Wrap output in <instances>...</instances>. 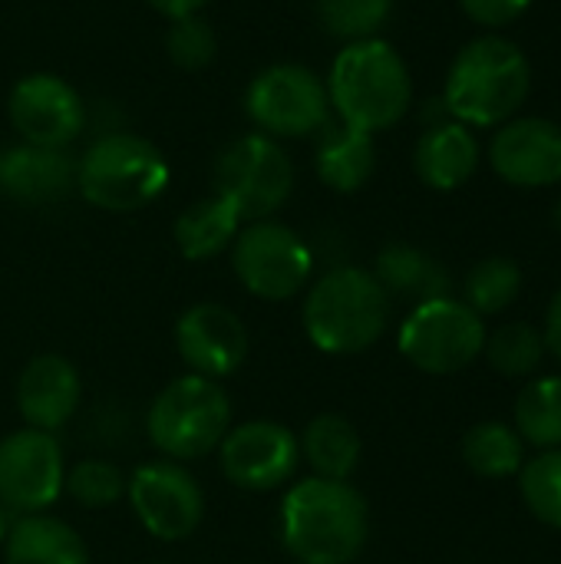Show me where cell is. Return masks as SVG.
Wrapping results in <instances>:
<instances>
[{
    "mask_svg": "<svg viewBox=\"0 0 561 564\" xmlns=\"http://www.w3.org/2000/svg\"><path fill=\"white\" fill-rule=\"evenodd\" d=\"M278 535L298 564H354L370 539V506L350 482L308 476L288 486Z\"/></svg>",
    "mask_w": 561,
    "mask_h": 564,
    "instance_id": "6da1fadb",
    "label": "cell"
},
{
    "mask_svg": "<svg viewBox=\"0 0 561 564\" xmlns=\"http://www.w3.org/2000/svg\"><path fill=\"white\" fill-rule=\"evenodd\" d=\"M327 96L337 122L360 132L393 129L413 102V79L407 59L387 40L347 43L327 73Z\"/></svg>",
    "mask_w": 561,
    "mask_h": 564,
    "instance_id": "7a4b0ae2",
    "label": "cell"
},
{
    "mask_svg": "<svg viewBox=\"0 0 561 564\" xmlns=\"http://www.w3.org/2000/svg\"><path fill=\"white\" fill-rule=\"evenodd\" d=\"M301 324L308 340L331 357L370 350L390 324V294L374 271L341 264L321 274L304 297Z\"/></svg>",
    "mask_w": 561,
    "mask_h": 564,
    "instance_id": "3957f363",
    "label": "cell"
},
{
    "mask_svg": "<svg viewBox=\"0 0 561 564\" xmlns=\"http://www.w3.org/2000/svg\"><path fill=\"white\" fill-rule=\"evenodd\" d=\"M532 89V66L519 43L506 36L470 40L446 76L443 102L463 126H503L516 119Z\"/></svg>",
    "mask_w": 561,
    "mask_h": 564,
    "instance_id": "277c9868",
    "label": "cell"
},
{
    "mask_svg": "<svg viewBox=\"0 0 561 564\" xmlns=\"http://www.w3.org/2000/svg\"><path fill=\"white\" fill-rule=\"evenodd\" d=\"M231 426V397L218 380L198 373H185L165 383L145 413L149 443L162 459L185 466L218 453Z\"/></svg>",
    "mask_w": 561,
    "mask_h": 564,
    "instance_id": "5b68a950",
    "label": "cell"
},
{
    "mask_svg": "<svg viewBox=\"0 0 561 564\" xmlns=\"http://www.w3.org/2000/svg\"><path fill=\"white\" fill-rule=\"evenodd\" d=\"M169 188V162L136 132H109L76 159V192L99 212L129 215Z\"/></svg>",
    "mask_w": 561,
    "mask_h": 564,
    "instance_id": "8992f818",
    "label": "cell"
},
{
    "mask_svg": "<svg viewBox=\"0 0 561 564\" xmlns=\"http://www.w3.org/2000/svg\"><path fill=\"white\" fill-rule=\"evenodd\" d=\"M228 251L238 284L258 301L284 304L311 284L314 251L284 221L261 218L241 225Z\"/></svg>",
    "mask_w": 561,
    "mask_h": 564,
    "instance_id": "52a82bcc",
    "label": "cell"
},
{
    "mask_svg": "<svg viewBox=\"0 0 561 564\" xmlns=\"http://www.w3.org/2000/svg\"><path fill=\"white\" fill-rule=\"evenodd\" d=\"M397 347L417 370L450 377L483 357L486 324L466 301H456L453 294L433 297L407 314Z\"/></svg>",
    "mask_w": 561,
    "mask_h": 564,
    "instance_id": "ba28073f",
    "label": "cell"
},
{
    "mask_svg": "<svg viewBox=\"0 0 561 564\" xmlns=\"http://www.w3.org/2000/svg\"><path fill=\"white\" fill-rule=\"evenodd\" d=\"M215 192L238 208L241 221L271 218L294 192V162L278 139L248 132L215 159Z\"/></svg>",
    "mask_w": 561,
    "mask_h": 564,
    "instance_id": "9c48e42d",
    "label": "cell"
},
{
    "mask_svg": "<svg viewBox=\"0 0 561 564\" xmlns=\"http://www.w3.org/2000/svg\"><path fill=\"white\" fill-rule=\"evenodd\" d=\"M248 119L271 139H304L331 126L327 83L301 63H274L261 69L245 93Z\"/></svg>",
    "mask_w": 561,
    "mask_h": 564,
    "instance_id": "30bf717a",
    "label": "cell"
},
{
    "mask_svg": "<svg viewBox=\"0 0 561 564\" xmlns=\"http://www.w3.org/2000/svg\"><path fill=\"white\" fill-rule=\"evenodd\" d=\"M126 499L139 525L159 542H185L205 519V492L185 463L149 459L126 476Z\"/></svg>",
    "mask_w": 561,
    "mask_h": 564,
    "instance_id": "8fae6325",
    "label": "cell"
},
{
    "mask_svg": "<svg viewBox=\"0 0 561 564\" xmlns=\"http://www.w3.org/2000/svg\"><path fill=\"white\" fill-rule=\"evenodd\" d=\"M222 476L241 492H274L294 482L301 469L298 433L278 420L235 423L218 446Z\"/></svg>",
    "mask_w": 561,
    "mask_h": 564,
    "instance_id": "7c38bea8",
    "label": "cell"
},
{
    "mask_svg": "<svg viewBox=\"0 0 561 564\" xmlns=\"http://www.w3.org/2000/svg\"><path fill=\"white\" fill-rule=\"evenodd\" d=\"M66 482L63 446L53 433L20 426L0 440V506L10 516H36L56 506Z\"/></svg>",
    "mask_w": 561,
    "mask_h": 564,
    "instance_id": "4fadbf2b",
    "label": "cell"
},
{
    "mask_svg": "<svg viewBox=\"0 0 561 564\" xmlns=\"http://www.w3.org/2000/svg\"><path fill=\"white\" fill-rule=\"evenodd\" d=\"M7 116L20 142L43 149H69L86 126L83 96L53 73H30L13 83Z\"/></svg>",
    "mask_w": 561,
    "mask_h": 564,
    "instance_id": "5bb4252c",
    "label": "cell"
},
{
    "mask_svg": "<svg viewBox=\"0 0 561 564\" xmlns=\"http://www.w3.org/2000/svg\"><path fill=\"white\" fill-rule=\"evenodd\" d=\"M175 350L188 373L222 383L248 360V327L231 307L218 301H198L175 321Z\"/></svg>",
    "mask_w": 561,
    "mask_h": 564,
    "instance_id": "9a60e30c",
    "label": "cell"
},
{
    "mask_svg": "<svg viewBox=\"0 0 561 564\" xmlns=\"http://www.w3.org/2000/svg\"><path fill=\"white\" fill-rule=\"evenodd\" d=\"M493 172L516 188H549L561 182V126L519 116L496 129L489 142Z\"/></svg>",
    "mask_w": 561,
    "mask_h": 564,
    "instance_id": "2e32d148",
    "label": "cell"
},
{
    "mask_svg": "<svg viewBox=\"0 0 561 564\" xmlns=\"http://www.w3.org/2000/svg\"><path fill=\"white\" fill-rule=\"evenodd\" d=\"M83 403V377L63 354H36L17 377V413L23 426L60 433Z\"/></svg>",
    "mask_w": 561,
    "mask_h": 564,
    "instance_id": "e0dca14e",
    "label": "cell"
},
{
    "mask_svg": "<svg viewBox=\"0 0 561 564\" xmlns=\"http://www.w3.org/2000/svg\"><path fill=\"white\" fill-rule=\"evenodd\" d=\"M76 188V159L66 149L7 145L0 152V195L20 205H53Z\"/></svg>",
    "mask_w": 561,
    "mask_h": 564,
    "instance_id": "ac0fdd59",
    "label": "cell"
},
{
    "mask_svg": "<svg viewBox=\"0 0 561 564\" xmlns=\"http://www.w3.org/2000/svg\"><path fill=\"white\" fill-rule=\"evenodd\" d=\"M413 169L420 182L436 192H453L466 185L479 169V142L473 129L456 119L427 126L413 149Z\"/></svg>",
    "mask_w": 561,
    "mask_h": 564,
    "instance_id": "d6986e66",
    "label": "cell"
},
{
    "mask_svg": "<svg viewBox=\"0 0 561 564\" xmlns=\"http://www.w3.org/2000/svg\"><path fill=\"white\" fill-rule=\"evenodd\" d=\"M3 564H89L83 535L46 512L17 516L3 539Z\"/></svg>",
    "mask_w": 561,
    "mask_h": 564,
    "instance_id": "ffe728a7",
    "label": "cell"
},
{
    "mask_svg": "<svg viewBox=\"0 0 561 564\" xmlns=\"http://www.w3.org/2000/svg\"><path fill=\"white\" fill-rule=\"evenodd\" d=\"M314 169H317V178L331 192H341V195L360 192L377 169L374 135L331 119V126L321 132V142L314 152Z\"/></svg>",
    "mask_w": 561,
    "mask_h": 564,
    "instance_id": "44dd1931",
    "label": "cell"
},
{
    "mask_svg": "<svg viewBox=\"0 0 561 564\" xmlns=\"http://www.w3.org/2000/svg\"><path fill=\"white\" fill-rule=\"evenodd\" d=\"M298 446H301V463L311 469V476L334 479V482H350L364 456V440L357 426L341 413L314 416L298 433Z\"/></svg>",
    "mask_w": 561,
    "mask_h": 564,
    "instance_id": "7402d4cb",
    "label": "cell"
},
{
    "mask_svg": "<svg viewBox=\"0 0 561 564\" xmlns=\"http://www.w3.org/2000/svg\"><path fill=\"white\" fill-rule=\"evenodd\" d=\"M374 278L390 294V301L403 297V301H413V307L433 297H450V288H453L450 271L433 254L407 241H393L377 254Z\"/></svg>",
    "mask_w": 561,
    "mask_h": 564,
    "instance_id": "603a6c76",
    "label": "cell"
},
{
    "mask_svg": "<svg viewBox=\"0 0 561 564\" xmlns=\"http://www.w3.org/2000/svg\"><path fill=\"white\" fill-rule=\"evenodd\" d=\"M241 225L245 221H241L238 208L225 195L212 192V195L192 202L175 218L172 235H175V248L185 261H212L235 245Z\"/></svg>",
    "mask_w": 561,
    "mask_h": 564,
    "instance_id": "cb8c5ba5",
    "label": "cell"
},
{
    "mask_svg": "<svg viewBox=\"0 0 561 564\" xmlns=\"http://www.w3.org/2000/svg\"><path fill=\"white\" fill-rule=\"evenodd\" d=\"M463 463L483 479H509L526 463V443L516 426L486 420L463 436Z\"/></svg>",
    "mask_w": 561,
    "mask_h": 564,
    "instance_id": "d4e9b609",
    "label": "cell"
},
{
    "mask_svg": "<svg viewBox=\"0 0 561 564\" xmlns=\"http://www.w3.org/2000/svg\"><path fill=\"white\" fill-rule=\"evenodd\" d=\"M516 433L539 449H561V377H536L519 390Z\"/></svg>",
    "mask_w": 561,
    "mask_h": 564,
    "instance_id": "484cf974",
    "label": "cell"
},
{
    "mask_svg": "<svg viewBox=\"0 0 561 564\" xmlns=\"http://www.w3.org/2000/svg\"><path fill=\"white\" fill-rule=\"evenodd\" d=\"M489 367L503 377L522 380L532 377L542 367L546 357V337L539 327L526 324V321H513L503 324L499 330L486 334V347H483Z\"/></svg>",
    "mask_w": 561,
    "mask_h": 564,
    "instance_id": "4316f807",
    "label": "cell"
},
{
    "mask_svg": "<svg viewBox=\"0 0 561 564\" xmlns=\"http://www.w3.org/2000/svg\"><path fill=\"white\" fill-rule=\"evenodd\" d=\"M522 291V268L513 258H483L466 274V304L486 317L503 314Z\"/></svg>",
    "mask_w": 561,
    "mask_h": 564,
    "instance_id": "83f0119b",
    "label": "cell"
},
{
    "mask_svg": "<svg viewBox=\"0 0 561 564\" xmlns=\"http://www.w3.org/2000/svg\"><path fill=\"white\" fill-rule=\"evenodd\" d=\"M393 13V0H317L321 26L344 40H374Z\"/></svg>",
    "mask_w": 561,
    "mask_h": 564,
    "instance_id": "f1b7e54d",
    "label": "cell"
},
{
    "mask_svg": "<svg viewBox=\"0 0 561 564\" xmlns=\"http://www.w3.org/2000/svg\"><path fill=\"white\" fill-rule=\"evenodd\" d=\"M519 489L529 512L542 525L561 532V449H542L536 459L522 463Z\"/></svg>",
    "mask_w": 561,
    "mask_h": 564,
    "instance_id": "f546056e",
    "label": "cell"
},
{
    "mask_svg": "<svg viewBox=\"0 0 561 564\" xmlns=\"http://www.w3.org/2000/svg\"><path fill=\"white\" fill-rule=\"evenodd\" d=\"M63 492L83 509H109L126 499V476L109 459H79L66 469Z\"/></svg>",
    "mask_w": 561,
    "mask_h": 564,
    "instance_id": "4dcf8cb0",
    "label": "cell"
},
{
    "mask_svg": "<svg viewBox=\"0 0 561 564\" xmlns=\"http://www.w3.org/2000/svg\"><path fill=\"white\" fill-rule=\"evenodd\" d=\"M165 53L169 59L179 66V69H205L215 53H218V36L212 30V23L195 13V17H182V20H172L169 23V33H165Z\"/></svg>",
    "mask_w": 561,
    "mask_h": 564,
    "instance_id": "1f68e13d",
    "label": "cell"
},
{
    "mask_svg": "<svg viewBox=\"0 0 561 564\" xmlns=\"http://www.w3.org/2000/svg\"><path fill=\"white\" fill-rule=\"evenodd\" d=\"M460 7L473 23L499 30V26H509L513 20H519L532 7V0H460Z\"/></svg>",
    "mask_w": 561,
    "mask_h": 564,
    "instance_id": "d6a6232c",
    "label": "cell"
},
{
    "mask_svg": "<svg viewBox=\"0 0 561 564\" xmlns=\"http://www.w3.org/2000/svg\"><path fill=\"white\" fill-rule=\"evenodd\" d=\"M149 7H152L159 17H165V20L172 23V20L202 13V7H208V0H149Z\"/></svg>",
    "mask_w": 561,
    "mask_h": 564,
    "instance_id": "836d02e7",
    "label": "cell"
},
{
    "mask_svg": "<svg viewBox=\"0 0 561 564\" xmlns=\"http://www.w3.org/2000/svg\"><path fill=\"white\" fill-rule=\"evenodd\" d=\"M546 350L561 360V288L555 291V297H552V304H549V314H546Z\"/></svg>",
    "mask_w": 561,
    "mask_h": 564,
    "instance_id": "e575fe53",
    "label": "cell"
},
{
    "mask_svg": "<svg viewBox=\"0 0 561 564\" xmlns=\"http://www.w3.org/2000/svg\"><path fill=\"white\" fill-rule=\"evenodd\" d=\"M10 522H13V519H10V512L0 506V545H3V539H7V532H10Z\"/></svg>",
    "mask_w": 561,
    "mask_h": 564,
    "instance_id": "d590c367",
    "label": "cell"
},
{
    "mask_svg": "<svg viewBox=\"0 0 561 564\" xmlns=\"http://www.w3.org/2000/svg\"><path fill=\"white\" fill-rule=\"evenodd\" d=\"M552 221H555V231L561 235V198L555 202V212H552Z\"/></svg>",
    "mask_w": 561,
    "mask_h": 564,
    "instance_id": "8d00e7d4",
    "label": "cell"
}]
</instances>
